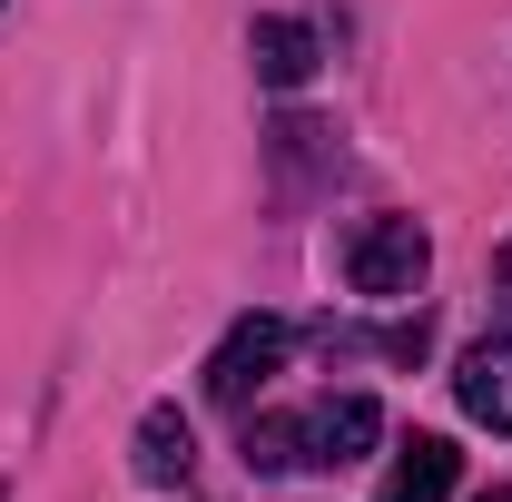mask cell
Here are the masks:
<instances>
[{
  "label": "cell",
  "mask_w": 512,
  "mask_h": 502,
  "mask_svg": "<svg viewBox=\"0 0 512 502\" xmlns=\"http://www.w3.org/2000/svg\"><path fill=\"white\" fill-rule=\"evenodd\" d=\"M453 473H463V453L444 434H414L384 473V502H453Z\"/></svg>",
  "instance_id": "obj_5"
},
{
  "label": "cell",
  "mask_w": 512,
  "mask_h": 502,
  "mask_svg": "<svg viewBox=\"0 0 512 502\" xmlns=\"http://www.w3.org/2000/svg\"><path fill=\"white\" fill-rule=\"evenodd\" d=\"M276 365H286V325H276V315H237L227 345L207 355V394H217V404H247Z\"/></svg>",
  "instance_id": "obj_3"
},
{
  "label": "cell",
  "mask_w": 512,
  "mask_h": 502,
  "mask_svg": "<svg viewBox=\"0 0 512 502\" xmlns=\"http://www.w3.org/2000/svg\"><path fill=\"white\" fill-rule=\"evenodd\" d=\"M188 463H197L188 414H178V404H148V414H138V473H148V483H188Z\"/></svg>",
  "instance_id": "obj_7"
},
{
  "label": "cell",
  "mask_w": 512,
  "mask_h": 502,
  "mask_svg": "<svg viewBox=\"0 0 512 502\" xmlns=\"http://www.w3.org/2000/svg\"><path fill=\"white\" fill-rule=\"evenodd\" d=\"M424 266H434V237L414 227V217H365V237L345 256V276H355V296H414L424 286Z\"/></svg>",
  "instance_id": "obj_1"
},
{
  "label": "cell",
  "mask_w": 512,
  "mask_h": 502,
  "mask_svg": "<svg viewBox=\"0 0 512 502\" xmlns=\"http://www.w3.org/2000/svg\"><path fill=\"white\" fill-rule=\"evenodd\" d=\"M473 502H512V483H493V493H473Z\"/></svg>",
  "instance_id": "obj_9"
},
{
  "label": "cell",
  "mask_w": 512,
  "mask_h": 502,
  "mask_svg": "<svg viewBox=\"0 0 512 502\" xmlns=\"http://www.w3.org/2000/svg\"><path fill=\"white\" fill-rule=\"evenodd\" d=\"M375 443H384L375 394H325L316 414H296V453H306V463H325V473H335V463H365Z\"/></svg>",
  "instance_id": "obj_2"
},
{
  "label": "cell",
  "mask_w": 512,
  "mask_h": 502,
  "mask_svg": "<svg viewBox=\"0 0 512 502\" xmlns=\"http://www.w3.org/2000/svg\"><path fill=\"white\" fill-rule=\"evenodd\" d=\"M306 453H296V414H266L247 424V473H296Z\"/></svg>",
  "instance_id": "obj_8"
},
{
  "label": "cell",
  "mask_w": 512,
  "mask_h": 502,
  "mask_svg": "<svg viewBox=\"0 0 512 502\" xmlns=\"http://www.w3.org/2000/svg\"><path fill=\"white\" fill-rule=\"evenodd\" d=\"M453 394H463V414H473V424H493V434H512V335H483V345L463 355V375H453Z\"/></svg>",
  "instance_id": "obj_4"
},
{
  "label": "cell",
  "mask_w": 512,
  "mask_h": 502,
  "mask_svg": "<svg viewBox=\"0 0 512 502\" xmlns=\"http://www.w3.org/2000/svg\"><path fill=\"white\" fill-rule=\"evenodd\" d=\"M316 30H306V20H256V40H247V60H256V79H266V89H306V79H316Z\"/></svg>",
  "instance_id": "obj_6"
}]
</instances>
